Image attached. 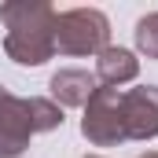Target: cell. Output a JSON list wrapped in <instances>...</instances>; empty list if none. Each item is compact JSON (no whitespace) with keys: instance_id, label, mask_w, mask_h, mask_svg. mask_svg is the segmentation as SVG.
<instances>
[{"instance_id":"8992f818","label":"cell","mask_w":158,"mask_h":158,"mask_svg":"<svg viewBox=\"0 0 158 158\" xmlns=\"http://www.w3.org/2000/svg\"><path fill=\"white\" fill-rule=\"evenodd\" d=\"M96 88H99V81L88 70H59L52 77V96L59 107H85Z\"/></svg>"},{"instance_id":"6da1fadb","label":"cell","mask_w":158,"mask_h":158,"mask_svg":"<svg viewBox=\"0 0 158 158\" xmlns=\"http://www.w3.org/2000/svg\"><path fill=\"white\" fill-rule=\"evenodd\" d=\"M55 7L44 0H7L0 4V22L7 26L4 52L19 66H40L55 55Z\"/></svg>"},{"instance_id":"30bf717a","label":"cell","mask_w":158,"mask_h":158,"mask_svg":"<svg viewBox=\"0 0 158 158\" xmlns=\"http://www.w3.org/2000/svg\"><path fill=\"white\" fill-rule=\"evenodd\" d=\"M85 158H99V155H85Z\"/></svg>"},{"instance_id":"5b68a950","label":"cell","mask_w":158,"mask_h":158,"mask_svg":"<svg viewBox=\"0 0 158 158\" xmlns=\"http://www.w3.org/2000/svg\"><path fill=\"white\" fill-rule=\"evenodd\" d=\"M121 125H125V140L158 136V85H140L121 92Z\"/></svg>"},{"instance_id":"8fae6325","label":"cell","mask_w":158,"mask_h":158,"mask_svg":"<svg viewBox=\"0 0 158 158\" xmlns=\"http://www.w3.org/2000/svg\"><path fill=\"white\" fill-rule=\"evenodd\" d=\"M0 96H4V88H0Z\"/></svg>"},{"instance_id":"52a82bcc","label":"cell","mask_w":158,"mask_h":158,"mask_svg":"<svg viewBox=\"0 0 158 158\" xmlns=\"http://www.w3.org/2000/svg\"><path fill=\"white\" fill-rule=\"evenodd\" d=\"M140 74V63H136V55L129 52V48H103L99 52V59H96V81L99 85H107V88H118L125 81H132Z\"/></svg>"},{"instance_id":"ba28073f","label":"cell","mask_w":158,"mask_h":158,"mask_svg":"<svg viewBox=\"0 0 158 158\" xmlns=\"http://www.w3.org/2000/svg\"><path fill=\"white\" fill-rule=\"evenodd\" d=\"M136 48L147 55V59H158V11L143 15L136 22Z\"/></svg>"},{"instance_id":"277c9868","label":"cell","mask_w":158,"mask_h":158,"mask_svg":"<svg viewBox=\"0 0 158 158\" xmlns=\"http://www.w3.org/2000/svg\"><path fill=\"white\" fill-rule=\"evenodd\" d=\"M81 132L88 143L96 147H114L125 143V125H121V92L99 85L92 92V99L85 103V118H81Z\"/></svg>"},{"instance_id":"9c48e42d","label":"cell","mask_w":158,"mask_h":158,"mask_svg":"<svg viewBox=\"0 0 158 158\" xmlns=\"http://www.w3.org/2000/svg\"><path fill=\"white\" fill-rule=\"evenodd\" d=\"M140 158H158V151H147V155H140Z\"/></svg>"},{"instance_id":"3957f363","label":"cell","mask_w":158,"mask_h":158,"mask_svg":"<svg viewBox=\"0 0 158 158\" xmlns=\"http://www.w3.org/2000/svg\"><path fill=\"white\" fill-rule=\"evenodd\" d=\"M110 37V22L96 7H70L55 15V52L63 55H99Z\"/></svg>"},{"instance_id":"7a4b0ae2","label":"cell","mask_w":158,"mask_h":158,"mask_svg":"<svg viewBox=\"0 0 158 158\" xmlns=\"http://www.w3.org/2000/svg\"><path fill=\"white\" fill-rule=\"evenodd\" d=\"M63 125V107L55 99H19L11 92L0 96V158H19L30 147V136L52 132Z\"/></svg>"}]
</instances>
